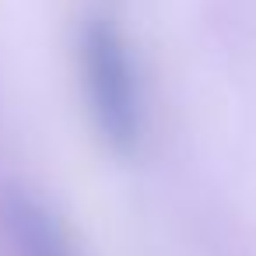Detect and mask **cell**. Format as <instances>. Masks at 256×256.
Instances as JSON below:
<instances>
[{
    "label": "cell",
    "instance_id": "obj_1",
    "mask_svg": "<svg viewBox=\"0 0 256 256\" xmlns=\"http://www.w3.org/2000/svg\"><path fill=\"white\" fill-rule=\"evenodd\" d=\"M81 78L88 95V112L102 140L116 154H134L144 137V102L137 64L123 32L109 18H88L81 28Z\"/></svg>",
    "mask_w": 256,
    "mask_h": 256
},
{
    "label": "cell",
    "instance_id": "obj_2",
    "mask_svg": "<svg viewBox=\"0 0 256 256\" xmlns=\"http://www.w3.org/2000/svg\"><path fill=\"white\" fill-rule=\"evenodd\" d=\"M0 238L8 256H78L64 221L28 186H0Z\"/></svg>",
    "mask_w": 256,
    "mask_h": 256
}]
</instances>
